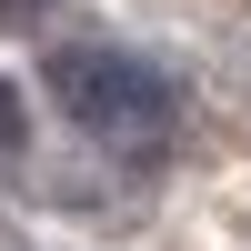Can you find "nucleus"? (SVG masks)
Instances as JSON below:
<instances>
[{
    "instance_id": "2",
    "label": "nucleus",
    "mask_w": 251,
    "mask_h": 251,
    "mask_svg": "<svg viewBox=\"0 0 251 251\" xmlns=\"http://www.w3.org/2000/svg\"><path fill=\"white\" fill-rule=\"evenodd\" d=\"M30 141V100H20V80H0V151H20Z\"/></svg>"
},
{
    "instance_id": "1",
    "label": "nucleus",
    "mask_w": 251,
    "mask_h": 251,
    "mask_svg": "<svg viewBox=\"0 0 251 251\" xmlns=\"http://www.w3.org/2000/svg\"><path fill=\"white\" fill-rule=\"evenodd\" d=\"M50 100L111 151H161L181 121V91L151 71L141 50H100V40H60L50 50Z\"/></svg>"
},
{
    "instance_id": "3",
    "label": "nucleus",
    "mask_w": 251,
    "mask_h": 251,
    "mask_svg": "<svg viewBox=\"0 0 251 251\" xmlns=\"http://www.w3.org/2000/svg\"><path fill=\"white\" fill-rule=\"evenodd\" d=\"M10 20H30V0H0V30H10Z\"/></svg>"
}]
</instances>
